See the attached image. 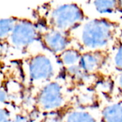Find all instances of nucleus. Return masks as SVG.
<instances>
[{
    "label": "nucleus",
    "instance_id": "nucleus-1",
    "mask_svg": "<svg viewBox=\"0 0 122 122\" xmlns=\"http://www.w3.org/2000/svg\"><path fill=\"white\" fill-rule=\"evenodd\" d=\"M71 32H75L78 43L86 51L105 52L114 42L117 26L106 19H93L82 22Z\"/></svg>",
    "mask_w": 122,
    "mask_h": 122
},
{
    "label": "nucleus",
    "instance_id": "nucleus-2",
    "mask_svg": "<svg viewBox=\"0 0 122 122\" xmlns=\"http://www.w3.org/2000/svg\"><path fill=\"white\" fill-rule=\"evenodd\" d=\"M25 70L30 87L40 88L54 80L57 73L56 63L51 55L37 52L25 58Z\"/></svg>",
    "mask_w": 122,
    "mask_h": 122
},
{
    "label": "nucleus",
    "instance_id": "nucleus-3",
    "mask_svg": "<svg viewBox=\"0 0 122 122\" xmlns=\"http://www.w3.org/2000/svg\"><path fill=\"white\" fill-rule=\"evenodd\" d=\"M35 111L42 114L56 113L66 104V95L63 85L53 80L38 88L35 94Z\"/></svg>",
    "mask_w": 122,
    "mask_h": 122
},
{
    "label": "nucleus",
    "instance_id": "nucleus-4",
    "mask_svg": "<svg viewBox=\"0 0 122 122\" xmlns=\"http://www.w3.org/2000/svg\"><path fill=\"white\" fill-rule=\"evenodd\" d=\"M84 19L82 10L73 3L60 5L53 8L48 15L50 28L69 33Z\"/></svg>",
    "mask_w": 122,
    "mask_h": 122
},
{
    "label": "nucleus",
    "instance_id": "nucleus-5",
    "mask_svg": "<svg viewBox=\"0 0 122 122\" xmlns=\"http://www.w3.org/2000/svg\"><path fill=\"white\" fill-rule=\"evenodd\" d=\"M40 31L35 23L27 20L18 19L7 43L10 48L25 51L40 40Z\"/></svg>",
    "mask_w": 122,
    "mask_h": 122
},
{
    "label": "nucleus",
    "instance_id": "nucleus-6",
    "mask_svg": "<svg viewBox=\"0 0 122 122\" xmlns=\"http://www.w3.org/2000/svg\"><path fill=\"white\" fill-rule=\"evenodd\" d=\"M40 41L42 45L52 55H59L71 47L70 33L52 28H49L43 32H40Z\"/></svg>",
    "mask_w": 122,
    "mask_h": 122
},
{
    "label": "nucleus",
    "instance_id": "nucleus-7",
    "mask_svg": "<svg viewBox=\"0 0 122 122\" xmlns=\"http://www.w3.org/2000/svg\"><path fill=\"white\" fill-rule=\"evenodd\" d=\"M105 61V52L85 51L82 52L79 66L85 73L93 76L102 68Z\"/></svg>",
    "mask_w": 122,
    "mask_h": 122
},
{
    "label": "nucleus",
    "instance_id": "nucleus-8",
    "mask_svg": "<svg viewBox=\"0 0 122 122\" xmlns=\"http://www.w3.org/2000/svg\"><path fill=\"white\" fill-rule=\"evenodd\" d=\"M63 122H98L91 111L79 107L68 110L63 115Z\"/></svg>",
    "mask_w": 122,
    "mask_h": 122
},
{
    "label": "nucleus",
    "instance_id": "nucleus-9",
    "mask_svg": "<svg viewBox=\"0 0 122 122\" xmlns=\"http://www.w3.org/2000/svg\"><path fill=\"white\" fill-rule=\"evenodd\" d=\"M101 122H122V101L106 105L101 112Z\"/></svg>",
    "mask_w": 122,
    "mask_h": 122
},
{
    "label": "nucleus",
    "instance_id": "nucleus-10",
    "mask_svg": "<svg viewBox=\"0 0 122 122\" xmlns=\"http://www.w3.org/2000/svg\"><path fill=\"white\" fill-rule=\"evenodd\" d=\"M81 55L82 52L79 49L71 46L57 55V57L59 63L63 66L65 68H67L73 66L78 65Z\"/></svg>",
    "mask_w": 122,
    "mask_h": 122
},
{
    "label": "nucleus",
    "instance_id": "nucleus-11",
    "mask_svg": "<svg viewBox=\"0 0 122 122\" xmlns=\"http://www.w3.org/2000/svg\"><path fill=\"white\" fill-rule=\"evenodd\" d=\"M17 20L13 17L0 19V42L7 43Z\"/></svg>",
    "mask_w": 122,
    "mask_h": 122
},
{
    "label": "nucleus",
    "instance_id": "nucleus-12",
    "mask_svg": "<svg viewBox=\"0 0 122 122\" xmlns=\"http://www.w3.org/2000/svg\"><path fill=\"white\" fill-rule=\"evenodd\" d=\"M93 5L101 14L112 13L118 8L117 0H93Z\"/></svg>",
    "mask_w": 122,
    "mask_h": 122
},
{
    "label": "nucleus",
    "instance_id": "nucleus-13",
    "mask_svg": "<svg viewBox=\"0 0 122 122\" xmlns=\"http://www.w3.org/2000/svg\"><path fill=\"white\" fill-rule=\"evenodd\" d=\"M66 71L70 78H71L73 81L79 83H88L91 76V75L85 73L79 64L67 68H66Z\"/></svg>",
    "mask_w": 122,
    "mask_h": 122
},
{
    "label": "nucleus",
    "instance_id": "nucleus-14",
    "mask_svg": "<svg viewBox=\"0 0 122 122\" xmlns=\"http://www.w3.org/2000/svg\"><path fill=\"white\" fill-rule=\"evenodd\" d=\"M78 102V106L79 108H87L88 107L93 105L95 103L96 98L93 92L91 91H83L81 92L76 97Z\"/></svg>",
    "mask_w": 122,
    "mask_h": 122
},
{
    "label": "nucleus",
    "instance_id": "nucleus-15",
    "mask_svg": "<svg viewBox=\"0 0 122 122\" xmlns=\"http://www.w3.org/2000/svg\"><path fill=\"white\" fill-rule=\"evenodd\" d=\"M112 63L117 71L122 73V42L115 48L112 56Z\"/></svg>",
    "mask_w": 122,
    "mask_h": 122
},
{
    "label": "nucleus",
    "instance_id": "nucleus-16",
    "mask_svg": "<svg viewBox=\"0 0 122 122\" xmlns=\"http://www.w3.org/2000/svg\"><path fill=\"white\" fill-rule=\"evenodd\" d=\"M11 122H33V121L30 113L20 108V110L12 113Z\"/></svg>",
    "mask_w": 122,
    "mask_h": 122
},
{
    "label": "nucleus",
    "instance_id": "nucleus-17",
    "mask_svg": "<svg viewBox=\"0 0 122 122\" xmlns=\"http://www.w3.org/2000/svg\"><path fill=\"white\" fill-rule=\"evenodd\" d=\"M12 112L9 107L0 105V122H11Z\"/></svg>",
    "mask_w": 122,
    "mask_h": 122
},
{
    "label": "nucleus",
    "instance_id": "nucleus-18",
    "mask_svg": "<svg viewBox=\"0 0 122 122\" xmlns=\"http://www.w3.org/2000/svg\"><path fill=\"white\" fill-rule=\"evenodd\" d=\"M40 122H63V116H59L56 113H47Z\"/></svg>",
    "mask_w": 122,
    "mask_h": 122
},
{
    "label": "nucleus",
    "instance_id": "nucleus-19",
    "mask_svg": "<svg viewBox=\"0 0 122 122\" xmlns=\"http://www.w3.org/2000/svg\"><path fill=\"white\" fill-rule=\"evenodd\" d=\"M10 46L8 43H2L0 42V63L7 57L10 52Z\"/></svg>",
    "mask_w": 122,
    "mask_h": 122
},
{
    "label": "nucleus",
    "instance_id": "nucleus-20",
    "mask_svg": "<svg viewBox=\"0 0 122 122\" xmlns=\"http://www.w3.org/2000/svg\"><path fill=\"white\" fill-rule=\"evenodd\" d=\"M116 84L119 91L122 93V73H119L116 79Z\"/></svg>",
    "mask_w": 122,
    "mask_h": 122
},
{
    "label": "nucleus",
    "instance_id": "nucleus-21",
    "mask_svg": "<svg viewBox=\"0 0 122 122\" xmlns=\"http://www.w3.org/2000/svg\"><path fill=\"white\" fill-rule=\"evenodd\" d=\"M118 3V8L122 11V0H117Z\"/></svg>",
    "mask_w": 122,
    "mask_h": 122
},
{
    "label": "nucleus",
    "instance_id": "nucleus-22",
    "mask_svg": "<svg viewBox=\"0 0 122 122\" xmlns=\"http://www.w3.org/2000/svg\"><path fill=\"white\" fill-rule=\"evenodd\" d=\"M0 70H1V68H0Z\"/></svg>",
    "mask_w": 122,
    "mask_h": 122
}]
</instances>
